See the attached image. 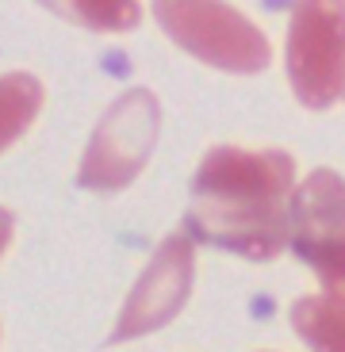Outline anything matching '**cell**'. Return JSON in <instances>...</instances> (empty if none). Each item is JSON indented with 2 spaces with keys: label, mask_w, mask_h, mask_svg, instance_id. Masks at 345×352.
<instances>
[{
  "label": "cell",
  "mask_w": 345,
  "mask_h": 352,
  "mask_svg": "<svg viewBox=\"0 0 345 352\" xmlns=\"http://www.w3.org/2000/svg\"><path fill=\"white\" fill-rule=\"evenodd\" d=\"M292 184L295 161L284 150L215 146L192 176V203L185 214L188 238L246 261H273L288 245Z\"/></svg>",
  "instance_id": "cell-1"
},
{
  "label": "cell",
  "mask_w": 345,
  "mask_h": 352,
  "mask_svg": "<svg viewBox=\"0 0 345 352\" xmlns=\"http://www.w3.org/2000/svg\"><path fill=\"white\" fill-rule=\"evenodd\" d=\"M158 126H161V104L150 88L123 92L100 115L96 131L85 146V157H81L77 184L100 195L123 192L150 161Z\"/></svg>",
  "instance_id": "cell-2"
},
{
  "label": "cell",
  "mask_w": 345,
  "mask_h": 352,
  "mask_svg": "<svg viewBox=\"0 0 345 352\" xmlns=\"http://www.w3.org/2000/svg\"><path fill=\"white\" fill-rule=\"evenodd\" d=\"M288 245L319 276L322 295L345 299V180L315 168L288 203Z\"/></svg>",
  "instance_id": "cell-3"
},
{
  "label": "cell",
  "mask_w": 345,
  "mask_h": 352,
  "mask_svg": "<svg viewBox=\"0 0 345 352\" xmlns=\"http://www.w3.org/2000/svg\"><path fill=\"white\" fill-rule=\"evenodd\" d=\"M158 23L192 58L227 73H261L273 58L269 38L227 4H154Z\"/></svg>",
  "instance_id": "cell-4"
},
{
  "label": "cell",
  "mask_w": 345,
  "mask_h": 352,
  "mask_svg": "<svg viewBox=\"0 0 345 352\" xmlns=\"http://www.w3.org/2000/svg\"><path fill=\"white\" fill-rule=\"evenodd\" d=\"M288 80L307 107L345 96V4H295L288 23Z\"/></svg>",
  "instance_id": "cell-5"
},
{
  "label": "cell",
  "mask_w": 345,
  "mask_h": 352,
  "mask_svg": "<svg viewBox=\"0 0 345 352\" xmlns=\"http://www.w3.org/2000/svg\"><path fill=\"white\" fill-rule=\"evenodd\" d=\"M192 280H196L192 238L188 234H169L158 245V253L150 256V264L142 268L138 283L131 287L107 344H123L169 326L188 302V295H192Z\"/></svg>",
  "instance_id": "cell-6"
},
{
  "label": "cell",
  "mask_w": 345,
  "mask_h": 352,
  "mask_svg": "<svg viewBox=\"0 0 345 352\" xmlns=\"http://www.w3.org/2000/svg\"><path fill=\"white\" fill-rule=\"evenodd\" d=\"M292 329L311 352H345V299L303 295L292 307Z\"/></svg>",
  "instance_id": "cell-7"
},
{
  "label": "cell",
  "mask_w": 345,
  "mask_h": 352,
  "mask_svg": "<svg viewBox=\"0 0 345 352\" xmlns=\"http://www.w3.org/2000/svg\"><path fill=\"white\" fill-rule=\"evenodd\" d=\"M43 111V85L31 73H4L0 77V150H8L12 142L35 123Z\"/></svg>",
  "instance_id": "cell-8"
},
{
  "label": "cell",
  "mask_w": 345,
  "mask_h": 352,
  "mask_svg": "<svg viewBox=\"0 0 345 352\" xmlns=\"http://www.w3.org/2000/svg\"><path fill=\"white\" fill-rule=\"evenodd\" d=\"M65 16H73L77 23H89L96 31H127L138 23L142 8L138 4H54Z\"/></svg>",
  "instance_id": "cell-9"
},
{
  "label": "cell",
  "mask_w": 345,
  "mask_h": 352,
  "mask_svg": "<svg viewBox=\"0 0 345 352\" xmlns=\"http://www.w3.org/2000/svg\"><path fill=\"white\" fill-rule=\"evenodd\" d=\"M12 230H16V219H12V211L0 207V256H4V249H8V241H12Z\"/></svg>",
  "instance_id": "cell-10"
}]
</instances>
